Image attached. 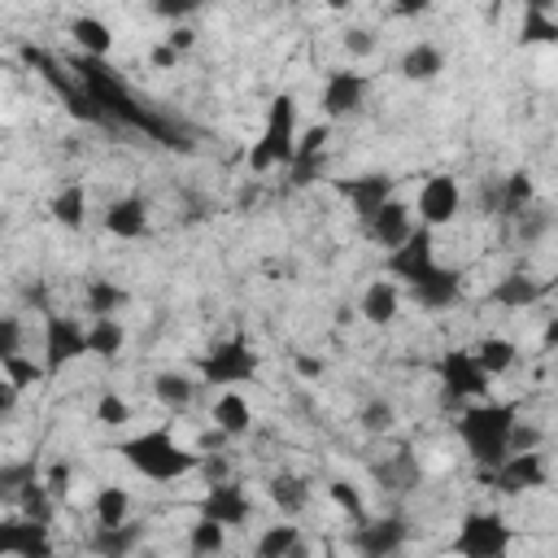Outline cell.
<instances>
[{
    "instance_id": "6da1fadb",
    "label": "cell",
    "mask_w": 558,
    "mask_h": 558,
    "mask_svg": "<svg viewBox=\"0 0 558 558\" xmlns=\"http://www.w3.org/2000/svg\"><path fill=\"white\" fill-rule=\"evenodd\" d=\"M519 423V405L514 401H475L458 410V440L471 453V462L480 471H493L510 458V436Z\"/></svg>"
},
{
    "instance_id": "7a4b0ae2",
    "label": "cell",
    "mask_w": 558,
    "mask_h": 558,
    "mask_svg": "<svg viewBox=\"0 0 558 558\" xmlns=\"http://www.w3.org/2000/svg\"><path fill=\"white\" fill-rule=\"evenodd\" d=\"M118 453H122V462H126L131 471H140V475L153 480V484H174V480L201 471V453L183 449L170 427H148V432L122 440Z\"/></svg>"
},
{
    "instance_id": "3957f363",
    "label": "cell",
    "mask_w": 558,
    "mask_h": 558,
    "mask_svg": "<svg viewBox=\"0 0 558 558\" xmlns=\"http://www.w3.org/2000/svg\"><path fill=\"white\" fill-rule=\"evenodd\" d=\"M296 140H301V131H296V96H292V92H279V96L270 100V109H266L262 135H257L253 148H248V170H253V174H266V170L292 166Z\"/></svg>"
},
{
    "instance_id": "277c9868",
    "label": "cell",
    "mask_w": 558,
    "mask_h": 558,
    "mask_svg": "<svg viewBox=\"0 0 558 558\" xmlns=\"http://www.w3.org/2000/svg\"><path fill=\"white\" fill-rule=\"evenodd\" d=\"M514 527L501 510H466L453 532V558H510Z\"/></svg>"
},
{
    "instance_id": "5b68a950",
    "label": "cell",
    "mask_w": 558,
    "mask_h": 558,
    "mask_svg": "<svg viewBox=\"0 0 558 558\" xmlns=\"http://www.w3.org/2000/svg\"><path fill=\"white\" fill-rule=\"evenodd\" d=\"M196 371H201V379H205L209 388L231 392V388H240V384H253V379H257L262 357H257V349H253L244 336H231V340L209 344V353L196 362Z\"/></svg>"
},
{
    "instance_id": "8992f818",
    "label": "cell",
    "mask_w": 558,
    "mask_h": 558,
    "mask_svg": "<svg viewBox=\"0 0 558 558\" xmlns=\"http://www.w3.org/2000/svg\"><path fill=\"white\" fill-rule=\"evenodd\" d=\"M436 379H440V405L453 410V405H475V401H488V371L475 362L471 349H445L440 362H436Z\"/></svg>"
},
{
    "instance_id": "52a82bcc",
    "label": "cell",
    "mask_w": 558,
    "mask_h": 558,
    "mask_svg": "<svg viewBox=\"0 0 558 558\" xmlns=\"http://www.w3.org/2000/svg\"><path fill=\"white\" fill-rule=\"evenodd\" d=\"M87 327L74 318V314H61V310H44V371L48 375H61L70 362L87 357Z\"/></svg>"
},
{
    "instance_id": "ba28073f",
    "label": "cell",
    "mask_w": 558,
    "mask_h": 558,
    "mask_svg": "<svg viewBox=\"0 0 558 558\" xmlns=\"http://www.w3.org/2000/svg\"><path fill=\"white\" fill-rule=\"evenodd\" d=\"M22 57H26V61L35 65V74H39V78H44V83L65 100V109H70L78 122H105V118H100V109L87 100L83 83H78V78H70V74H65V65H61L57 57H48L44 48H22Z\"/></svg>"
},
{
    "instance_id": "9c48e42d",
    "label": "cell",
    "mask_w": 558,
    "mask_h": 558,
    "mask_svg": "<svg viewBox=\"0 0 558 558\" xmlns=\"http://www.w3.org/2000/svg\"><path fill=\"white\" fill-rule=\"evenodd\" d=\"M545 480H549V471H545V458H541L536 449H532V453H510L501 466L480 471V484L497 488L501 497H523V493H536V488H545Z\"/></svg>"
},
{
    "instance_id": "30bf717a",
    "label": "cell",
    "mask_w": 558,
    "mask_h": 558,
    "mask_svg": "<svg viewBox=\"0 0 558 558\" xmlns=\"http://www.w3.org/2000/svg\"><path fill=\"white\" fill-rule=\"evenodd\" d=\"M410 541V523L405 514H379V519H362L349 536L357 558H397Z\"/></svg>"
},
{
    "instance_id": "8fae6325",
    "label": "cell",
    "mask_w": 558,
    "mask_h": 558,
    "mask_svg": "<svg viewBox=\"0 0 558 558\" xmlns=\"http://www.w3.org/2000/svg\"><path fill=\"white\" fill-rule=\"evenodd\" d=\"M436 266H440V262H436V231H427V227H414V235H410L401 248L384 253V270H388L392 279H401L405 288H414L418 279H427Z\"/></svg>"
},
{
    "instance_id": "7c38bea8",
    "label": "cell",
    "mask_w": 558,
    "mask_h": 558,
    "mask_svg": "<svg viewBox=\"0 0 558 558\" xmlns=\"http://www.w3.org/2000/svg\"><path fill=\"white\" fill-rule=\"evenodd\" d=\"M392 187H397V179L392 174H384V170H366V174H349V179H336V192L349 201V209H353V218L366 227L388 201H392Z\"/></svg>"
},
{
    "instance_id": "4fadbf2b",
    "label": "cell",
    "mask_w": 558,
    "mask_h": 558,
    "mask_svg": "<svg viewBox=\"0 0 558 558\" xmlns=\"http://www.w3.org/2000/svg\"><path fill=\"white\" fill-rule=\"evenodd\" d=\"M366 74L357 70H331L323 78V92H318V109H323V122H340V118H353L362 105H366Z\"/></svg>"
},
{
    "instance_id": "5bb4252c",
    "label": "cell",
    "mask_w": 558,
    "mask_h": 558,
    "mask_svg": "<svg viewBox=\"0 0 558 558\" xmlns=\"http://www.w3.org/2000/svg\"><path fill=\"white\" fill-rule=\"evenodd\" d=\"M414 209H418V227H427V231L453 222L462 214V187H458V179L453 174H427L423 187H418V205Z\"/></svg>"
},
{
    "instance_id": "9a60e30c",
    "label": "cell",
    "mask_w": 558,
    "mask_h": 558,
    "mask_svg": "<svg viewBox=\"0 0 558 558\" xmlns=\"http://www.w3.org/2000/svg\"><path fill=\"white\" fill-rule=\"evenodd\" d=\"M0 554L4 558H52V523H35L26 514H9L0 523Z\"/></svg>"
},
{
    "instance_id": "2e32d148",
    "label": "cell",
    "mask_w": 558,
    "mask_h": 558,
    "mask_svg": "<svg viewBox=\"0 0 558 558\" xmlns=\"http://www.w3.org/2000/svg\"><path fill=\"white\" fill-rule=\"evenodd\" d=\"M248 514H253V501H248V493H244L235 480L209 484V493L201 497V519H214V523H222L227 532H231V527H244Z\"/></svg>"
},
{
    "instance_id": "e0dca14e",
    "label": "cell",
    "mask_w": 558,
    "mask_h": 558,
    "mask_svg": "<svg viewBox=\"0 0 558 558\" xmlns=\"http://www.w3.org/2000/svg\"><path fill=\"white\" fill-rule=\"evenodd\" d=\"M362 235L375 244V248H384V253H392V248H401L410 235H414V209L405 205V201H388L366 227H362Z\"/></svg>"
},
{
    "instance_id": "ac0fdd59",
    "label": "cell",
    "mask_w": 558,
    "mask_h": 558,
    "mask_svg": "<svg viewBox=\"0 0 558 558\" xmlns=\"http://www.w3.org/2000/svg\"><path fill=\"white\" fill-rule=\"evenodd\" d=\"M410 301H414L418 310H432V314L453 310V305L462 301V270H453V266H436L427 279H418V283L410 288Z\"/></svg>"
},
{
    "instance_id": "d6986e66",
    "label": "cell",
    "mask_w": 558,
    "mask_h": 558,
    "mask_svg": "<svg viewBox=\"0 0 558 558\" xmlns=\"http://www.w3.org/2000/svg\"><path fill=\"white\" fill-rule=\"evenodd\" d=\"M105 231L113 240H144L153 231V218H148V201L144 196H118L105 205Z\"/></svg>"
},
{
    "instance_id": "ffe728a7",
    "label": "cell",
    "mask_w": 558,
    "mask_h": 558,
    "mask_svg": "<svg viewBox=\"0 0 558 558\" xmlns=\"http://www.w3.org/2000/svg\"><path fill=\"white\" fill-rule=\"evenodd\" d=\"M549 288L541 279H532L527 270H506L493 288H488V301L501 305V310H532Z\"/></svg>"
},
{
    "instance_id": "44dd1931",
    "label": "cell",
    "mask_w": 558,
    "mask_h": 558,
    "mask_svg": "<svg viewBox=\"0 0 558 558\" xmlns=\"http://www.w3.org/2000/svg\"><path fill=\"white\" fill-rule=\"evenodd\" d=\"M209 418H214V427H218L227 440H240V436H248V432H253V405H248V397H244L240 388L222 392V397L214 401Z\"/></svg>"
},
{
    "instance_id": "7402d4cb",
    "label": "cell",
    "mask_w": 558,
    "mask_h": 558,
    "mask_svg": "<svg viewBox=\"0 0 558 558\" xmlns=\"http://www.w3.org/2000/svg\"><path fill=\"white\" fill-rule=\"evenodd\" d=\"M357 314H362L371 327H388V323H397V314H401V288H397L392 279H375V283H366Z\"/></svg>"
},
{
    "instance_id": "603a6c76",
    "label": "cell",
    "mask_w": 558,
    "mask_h": 558,
    "mask_svg": "<svg viewBox=\"0 0 558 558\" xmlns=\"http://www.w3.org/2000/svg\"><path fill=\"white\" fill-rule=\"evenodd\" d=\"M371 471H375V480H379V488H384V493H410V488H418V484H423V466L414 462V453H410V449H397L392 458L375 462Z\"/></svg>"
},
{
    "instance_id": "cb8c5ba5",
    "label": "cell",
    "mask_w": 558,
    "mask_h": 558,
    "mask_svg": "<svg viewBox=\"0 0 558 558\" xmlns=\"http://www.w3.org/2000/svg\"><path fill=\"white\" fill-rule=\"evenodd\" d=\"M440 70H445V52L436 44H427V39L410 44L401 52V61H397V74L405 83H432V78H440Z\"/></svg>"
},
{
    "instance_id": "d4e9b609",
    "label": "cell",
    "mask_w": 558,
    "mask_h": 558,
    "mask_svg": "<svg viewBox=\"0 0 558 558\" xmlns=\"http://www.w3.org/2000/svg\"><path fill=\"white\" fill-rule=\"evenodd\" d=\"M532 205H536V183H532V174H527V170H510V174L501 179V205H497V218L519 222Z\"/></svg>"
},
{
    "instance_id": "484cf974",
    "label": "cell",
    "mask_w": 558,
    "mask_h": 558,
    "mask_svg": "<svg viewBox=\"0 0 558 558\" xmlns=\"http://www.w3.org/2000/svg\"><path fill=\"white\" fill-rule=\"evenodd\" d=\"M266 493H270V501L279 506V514H288V519H296V514L310 506V480L296 475V471H279V475H270Z\"/></svg>"
},
{
    "instance_id": "4316f807",
    "label": "cell",
    "mask_w": 558,
    "mask_h": 558,
    "mask_svg": "<svg viewBox=\"0 0 558 558\" xmlns=\"http://www.w3.org/2000/svg\"><path fill=\"white\" fill-rule=\"evenodd\" d=\"M144 541V523H122V527H96L92 532V554L96 558H131Z\"/></svg>"
},
{
    "instance_id": "83f0119b",
    "label": "cell",
    "mask_w": 558,
    "mask_h": 558,
    "mask_svg": "<svg viewBox=\"0 0 558 558\" xmlns=\"http://www.w3.org/2000/svg\"><path fill=\"white\" fill-rule=\"evenodd\" d=\"M70 39L83 48V57H96V61H105L109 48H113V31L100 17H92V13L70 17Z\"/></svg>"
},
{
    "instance_id": "f1b7e54d",
    "label": "cell",
    "mask_w": 558,
    "mask_h": 558,
    "mask_svg": "<svg viewBox=\"0 0 558 558\" xmlns=\"http://www.w3.org/2000/svg\"><path fill=\"white\" fill-rule=\"evenodd\" d=\"M471 353H475V362L488 371V379L506 375V371L519 362V344H514L510 336H480V340L471 344Z\"/></svg>"
},
{
    "instance_id": "f546056e",
    "label": "cell",
    "mask_w": 558,
    "mask_h": 558,
    "mask_svg": "<svg viewBox=\"0 0 558 558\" xmlns=\"http://www.w3.org/2000/svg\"><path fill=\"white\" fill-rule=\"evenodd\" d=\"M153 397L161 401V410L183 414V410L196 401V384H192L183 371H157V375H153Z\"/></svg>"
},
{
    "instance_id": "4dcf8cb0",
    "label": "cell",
    "mask_w": 558,
    "mask_h": 558,
    "mask_svg": "<svg viewBox=\"0 0 558 558\" xmlns=\"http://www.w3.org/2000/svg\"><path fill=\"white\" fill-rule=\"evenodd\" d=\"M92 514H96V527H122L131 523V493L122 484H105L92 501Z\"/></svg>"
},
{
    "instance_id": "1f68e13d",
    "label": "cell",
    "mask_w": 558,
    "mask_h": 558,
    "mask_svg": "<svg viewBox=\"0 0 558 558\" xmlns=\"http://www.w3.org/2000/svg\"><path fill=\"white\" fill-rule=\"evenodd\" d=\"M48 214H52V222H57V227H65V231H78V227L87 222V192H83L78 183L61 187V192L48 201Z\"/></svg>"
},
{
    "instance_id": "d6a6232c",
    "label": "cell",
    "mask_w": 558,
    "mask_h": 558,
    "mask_svg": "<svg viewBox=\"0 0 558 558\" xmlns=\"http://www.w3.org/2000/svg\"><path fill=\"white\" fill-rule=\"evenodd\" d=\"M301 527L296 523H270L257 541H253V558H292L301 545Z\"/></svg>"
},
{
    "instance_id": "836d02e7",
    "label": "cell",
    "mask_w": 558,
    "mask_h": 558,
    "mask_svg": "<svg viewBox=\"0 0 558 558\" xmlns=\"http://www.w3.org/2000/svg\"><path fill=\"white\" fill-rule=\"evenodd\" d=\"M532 44H558V17H554L545 4H527V9H523L519 48H532Z\"/></svg>"
},
{
    "instance_id": "e575fe53",
    "label": "cell",
    "mask_w": 558,
    "mask_h": 558,
    "mask_svg": "<svg viewBox=\"0 0 558 558\" xmlns=\"http://www.w3.org/2000/svg\"><path fill=\"white\" fill-rule=\"evenodd\" d=\"M122 301H126V292L113 279H87V288H83V305L92 318H113Z\"/></svg>"
},
{
    "instance_id": "d590c367",
    "label": "cell",
    "mask_w": 558,
    "mask_h": 558,
    "mask_svg": "<svg viewBox=\"0 0 558 558\" xmlns=\"http://www.w3.org/2000/svg\"><path fill=\"white\" fill-rule=\"evenodd\" d=\"M222 545H227V527L196 514V523L187 527V554L192 558H214V554H222Z\"/></svg>"
},
{
    "instance_id": "8d00e7d4",
    "label": "cell",
    "mask_w": 558,
    "mask_h": 558,
    "mask_svg": "<svg viewBox=\"0 0 558 558\" xmlns=\"http://www.w3.org/2000/svg\"><path fill=\"white\" fill-rule=\"evenodd\" d=\"M122 344H126V331H122L118 318H92V327H87V349H92L96 357H118Z\"/></svg>"
},
{
    "instance_id": "74e56055",
    "label": "cell",
    "mask_w": 558,
    "mask_h": 558,
    "mask_svg": "<svg viewBox=\"0 0 558 558\" xmlns=\"http://www.w3.org/2000/svg\"><path fill=\"white\" fill-rule=\"evenodd\" d=\"M57 506H61V501L48 493V484H44V480H35V484L17 497V514H26V519H35V523H52Z\"/></svg>"
},
{
    "instance_id": "f35d334b",
    "label": "cell",
    "mask_w": 558,
    "mask_h": 558,
    "mask_svg": "<svg viewBox=\"0 0 558 558\" xmlns=\"http://www.w3.org/2000/svg\"><path fill=\"white\" fill-rule=\"evenodd\" d=\"M35 480H39V475H35V458L4 462V466H0V497H4V501H17Z\"/></svg>"
},
{
    "instance_id": "ab89813d",
    "label": "cell",
    "mask_w": 558,
    "mask_h": 558,
    "mask_svg": "<svg viewBox=\"0 0 558 558\" xmlns=\"http://www.w3.org/2000/svg\"><path fill=\"white\" fill-rule=\"evenodd\" d=\"M357 427H362V432H371V436H384V432H392V427H397V410H392V401H384V397H371V401L357 410Z\"/></svg>"
},
{
    "instance_id": "60d3db41",
    "label": "cell",
    "mask_w": 558,
    "mask_h": 558,
    "mask_svg": "<svg viewBox=\"0 0 558 558\" xmlns=\"http://www.w3.org/2000/svg\"><path fill=\"white\" fill-rule=\"evenodd\" d=\"M510 227H514V240H519V244H541V240H545V231L554 227V214L536 201V205H532L519 222H510Z\"/></svg>"
},
{
    "instance_id": "b9f144b4",
    "label": "cell",
    "mask_w": 558,
    "mask_h": 558,
    "mask_svg": "<svg viewBox=\"0 0 558 558\" xmlns=\"http://www.w3.org/2000/svg\"><path fill=\"white\" fill-rule=\"evenodd\" d=\"M0 371H4V384H13L17 392H26V388H35L39 379H48V371H44V366H35L26 353L4 357V362H0Z\"/></svg>"
},
{
    "instance_id": "7bdbcfd3",
    "label": "cell",
    "mask_w": 558,
    "mask_h": 558,
    "mask_svg": "<svg viewBox=\"0 0 558 558\" xmlns=\"http://www.w3.org/2000/svg\"><path fill=\"white\" fill-rule=\"evenodd\" d=\"M327 497H331V501H336V506H340V510H344L353 523L371 519V514H366V506H362V493H357L349 480H331V484H327Z\"/></svg>"
},
{
    "instance_id": "ee69618b",
    "label": "cell",
    "mask_w": 558,
    "mask_h": 558,
    "mask_svg": "<svg viewBox=\"0 0 558 558\" xmlns=\"http://www.w3.org/2000/svg\"><path fill=\"white\" fill-rule=\"evenodd\" d=\"M131 418V405L118 397V392H105L100 401H96V423H105V427H122Z\"/></svg>"
},
{
    "instance_id": "f6af8a7d",
    "label": "cell",
    "mask_w": 558,
    "mask_h": 558,
    "mask_svg": "<svg viewBox=\"0 0 558 558\" xmlns=\"http://www.w3.org/2000/svg\"><path fill=\"white\" fill-rule=\"evenodd\" d=\"M22 353V318L17 314H4L0 318V362L4 357H17Z\"/></svg>"
},
{
    "instance_id": "bcb514c9",
    "label": "cell",
    "mask_w": 558,
    "mask_h": 558,
    "mask_svg": "<svg viewBox=\"0 0 558 558\" xmlns=\"http://www.w3.org/2000/svg\"><path fill=\"white\" fill-rule=\"evenodd\" d=\"M344 52L349 57H371L375 52V31L371 26H349L344 31Z\"/></svg>"
},
{
    "instance_id": "7dc6e473",
    "label": "cell",
    "mask_w": 558,
    "mask_h": 558,
    "mask_svg": "<svg viewBox=\"0 0 558 558\" xmlns=\"http://www.w3.org/2000/svg\"><path fill=\"white\" fill-rule=\"evenodd\" d=\"M541 445V427H532V423H514V436H510V453H532Z\"/></svg>"
},
{
    "instance_id": "c3c4849f",
    "label": "cell",
    "mask_w": 558,
    "mask_h": 558,
    "mask_svg": "<svg viewBox=\"0 0 558 558\" xmlns=\"http://www.w3.org/2000/svg\"><path fill=\"white\" fill-rule=\"evenodd\" d=\"M48 493L57 497V501H65L70 497V462H52V471H48Z\"/></svg>"
},
{
    "instance_id": "681fc988",
    "label": "cell",
    "mask_w": 558,
    "mask_h": 558,
    "mask_svg": "<svg viewBox=\"0 0 558 558\" xmlns=\"http://www.w3.org/2000/svg\"><path fill=\"white\" fill-rule=\"evenodd\" d=\"M153 13L157 17H166V22H179V17H187V13H196V0H161V4H153Z\"/></svg>"
},
{
    "instance_id": "f907efd6",
    "label": "cell",
    "mask_w": 558,
    "mask_h": 558,
    "mask_svg": "<svg viewBox=\"0 0 558 558\" xmlns=\"http://www.w3.org/2000/svg\"><path fill=\"white\" fill-rule=\"evenodd\" d=\"M166 44H170V48L183 57V52L196 44V31H192V26H170V31H166Z\"/></svg>"
},
{
    "instance_id": "816d5d0a",
    "label": "cell",
    "mask_w": 558,
    "mask_h": 558,
    "mask_svg": "<svg viewBox=\"0 0 558 558\" xmlns=\"http://www.w3.org/2000/svg\"><path fill=\"white\" fill-rule=\"evenodd\" d=\"M201 475H205L209 484H222V480H227V458L205 453V458H201Z\"/></svg>"
},
{
    "instance_id": "f5cc1de1",
    "label": "cell",
    "mask_w": 558,
    "mask_h": 558,
    "mask_svg": "<svg viewBox=\"0 0 558 558\" xmlns=\"http://www.w3.org/2000/svg\"><path fill=\"white\" fill-rule=\"evenodd\" d=\"M292 366H296L301 379H318V375H323V357H310V353H296Z\"/></svg>"
},
{
    "instance_id": "db71d44e",
    "label": "cell",
    "mask_w": 558,
    "mask_h": 558,
    "mask_svg": "<svg viewBox=\"0 0 558 558\" xmlns=\"http://www.w3.org/2000/svg\"><path fill=\"white\" fill-rule=\"evenodd\" d=\"M148 57H153V65H157V70H174V61H179V52H174L170 44H157Z\"/></svg>"
},
{
    "instance_id": "11a10c76",
    "label": "cell",
    "mask_w": 558,
    "mask_h": 558,
    "mask_svg": "<svg viewBox=\"0 0 558 558\" xmlns=\"http://www.w3.org/2000/svg\"><path fill=\"white\" fill-rule=\"evenodd\" d=\"M13 414H17V388L0 384V418H13Z\"/></svg>"
},
{
    "instance_id": "9f6ffc18",
    "label": "cell",
    "mask_w": 558,
    "mask_h": 558,
    "mask_svg": "<svg viewBox=\"0 0 558 558\" xmlns=\"http://www.w3.org/2000/svg\"><path fill=\"white\" fill-rule=\"evenodd\" d=\"M541 340H545V349H558V318L545 323V336H541Z\"/></svg>"
},
{
    "instance_id": "6f0895ef",
    "label": "cell",
    "mask_w": 558,
    "mask_h": 558,
    "mask_svg": "<svg viewBox=\"0 0 558 558\" xmlns=\"http://www.w3.org/2000/svg\"><path fill=\"white\" fill-rule=\"evenodd\" d=\"M292 558H310V545H305V541H301V545H296V554H292Z\"/></svg>"
}]
</instances>
